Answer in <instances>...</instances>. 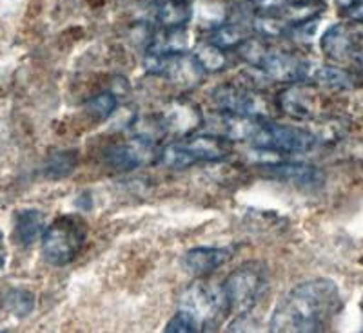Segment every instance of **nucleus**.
I'll use <instances>...</instances> for the list:
<instances>
[{
    "label": "nucleus",
    "mask_w": 363,
    "mask_h": 333,
    "mask_svg": "<svg viewBox=\"0 0 363 333\" xmlns=\"http://www.w3.org/2000/svg\"><path fill=\"white\" fill-rule=\"evenodd\" d=\"M336 4L340 6V8H343V9H347V8H351L352 4H356V2H358V0H335Z\"/></svg>",
    "instance_id": "c85d7f7f"
},
{
    "label": "nucleus",
    "mask_w": 363,
    "mask_h": 333,
    "mask_svg": "<svg viewBox=\"0 0 363 333\" xmlns=\"http://www.w3.org/2000/svg\"><path fill=\"white\" fill-rule=\"evenodd\" d=\"M354 49V37L349 25L335 24L327 29L322 37V51L330 60L342 62L352 54Z\"/></svg>",
    "instance_id": "2eb2a0df"
},
{
    "label": "nucleus",
    "mask_w": 363,
    "mask_h": 333,
    "mask_svg": "<svg viewBox=\"0 0 363 333\" xmlns=\"http://www.w3.org/2000/svg\"><path fill=\"white\" fill-rule=\"evenodd\" d=\"M116 105H118V100H116L115 93L106 90V93H100V95L87 100L86 111L93 119H96V122H104V119L111 118L113 112L116 111Z\"/></svg>",
    "instance_id": "5701e85b"
},
{
    "label": "nucleus",
    "mask_w": 363,
    "mask_h": 333,
    "mask_svg": "<svg viewBox=\"0 0 363 333\" xmlns=\"http://www.w3.org/2000/svg\"><path fill=\"white\" fill-rule=\"evenodd\" d=\"M213 102L216 107L223 112H233V115L244 116H258L265 118L269 111V103L262 95H258L251 87L240 86V83H223L216 87L213 93Z\"/></svg>",
    "instance_id": "423d86ee"
},
{
    "label": "nucleus",
    "mask_w": 363,
    "mask_h": 333,
    "mask_svg": "<svg viewBox=\"0 0 363 333\" xmlns=\"http://www.w3.org/2000/svg\"><path fill=\"white\" fill-rule=\"evenodd\" d=\"M180 310L191 313L199 321L200 328L215 326L220 319H223V313H227L222 286L218 288V286H213L203 281L193 283L189 288L182 292Z\"/></svg>",
    "instance_id": "39448f33"
},
{
    "label": "nucleus",
    "mask_w": 363,
    "mask_h": 333,
    "mask_svg": "<svg viewBox=\"0 0 363 333\" xmlns=\"http://www.w3.org/2000/svg\"><path fill=\"white\" fill-rule=\"evenodd\" d=\"M316 136L306 129L293 127V125H278L262 119L260 127L252 136L251 144L256 148H269L284 154L309 153L316 145Z\"/></svg>",
    "instance_id": "20e7f679"
},
{
    "label": "nucleus",
    "mask_w": 363,
    "mask_h": 333,
    "mask_svg": "<svg viewBox=\"0 0 363 333\" xmlns=\"http://www.w3.org/2000/svg\"><path fill=\"white\" fill-rule=\"evenodd\" d=\"M231 259V252L225 248L199 247L187 252L182 259L184 270L193 277H206Z\"/></svg>",
    "instance_id": "9b49d317"
},
{
    "label": "nucleus",
    "mask_w": 363,
    "mask_h": 333,
    "mask_svg": "<svg viewBox=\"0 0 363 333\" xmlns=\"http://www.w3.org/2000/svg\"><path fill=\"white\" fill-rule=\"evenodd\" d=\"M158 156L155 141L136 136L135 140L124 144H113L104 151V161L115 170H133Z\"/></svg>",
    "instance_id": "0eeeda50"
},
{
    "label": "nucleus",
    "mask_w": 363,
    "mask_h": 333,
    "mask_svg": "<svg viewBox=\"0 0 363 333\" xmlns=\"http://www.w3.org/2000/svg\"><path fill=\"white\" fill-rule=\"evenodd\" d=\"M45 218L40 210L24 209L15 214V226H13V238L21 247H31L44 235Z\"/></svg>",
    "instance_id": "f8f14e48"
},
{
    "label": "nucleus",
    "mask_w": 363,
    "mask_h": 333,
    "mask_svg": "<svg viewBox=\"0 0 363 333\" xmlns=\"http://www.w3.org/2000/svg\"><path fill=\"white\" fill-rule=\"evenodd\" d=\"M342 308L340 290L329 279H313L298 284L278 303L272 313L271 332H323Z\"/></svg>",
    "instance_id": "f257e3e1"
},
{
    "label": "nucleus",
    "mask_w": 363,
    "mask_h": 333,
    "mask_svg": "<svg viewBox=\"0 0 363 333\" xmlns=\"http://www.w3.org/2000/svg\"><path fill=\"white\" fill-rule=\"evenodd\" d=\"M362 264H363V257H362Z\"/></svg>",
    "instance_id": "2f4dec72"
},
{
    "label": "nucleus",
    "mask_w": 363,
    "mask_h": 333,
    "mask_svg": "<svg viewBox=\"0 0 363 333\" xmlns=\"http://www.w3.org/2000/svg\"><path fill=\"white\" fill-rule=\"evenodd\" d=\"M278 105L285 115L298 119H309L316 111V95L307 82H294L278 95Z\"/></svg>",
    "instance_id": "9d476101"
},
{
    "label": "nucleus",
    "mask_w": 363,
    "mask_h": 333,
    "mask_svg": "<svg viewBox=\"0 0 363 333\" xmlns=\"http://www.w3.org/2000/svg\"><path fill=\"white\" fill-rule=\"evenodd\" d=\"M199 321L194 319L191 313H187L186 310H178L173 317L169 319L167 326H165V332L167 333H193L200 332Z\"/></svg>",
    "instance_id": "a878e982"
},
{
    "label": "nucleus",
    "mask_w": 363,
    "mask_h": 333,
    "mask_svg": "<svg viewBox=\"0 0 363 333\" xmlns=\"http://www.w3.org/2000/svg\"><path fill=\"white\" fill-rule=\"evenodd\" d=\"M306 82L336 90H347L356 86V78L349 71L342 69V67L322 66V64L313 62H309V66H307Z\"/></svg>",
    "instance_id": "4468645a"
},
{
    "label": "nucleus",
    "mask_w": 363,
    "mask_h": 333,
    "mask_svg": "<svg viewBox=\"0 0 363 333\" xmlns=\"http://www.w3.org/2000/svg\"><path fill=\"white\" fill-rule=\"evenodd\" d=\"M194 57H196V60H199L206 73H216V71H222L227 66V57L222 47L211 44V42L199 47Z\"/></svg>",
    "instance_id": "393cba45"
},
{
    "label": "nucleus",
    "mask_w": 363,
    "mask_h": 333,
    "mask_svg": "<svg viewBox=\"0 0 363 333\" xmlns=\"http://www.w3.org/2000/svg\"><path fill=\"white\" fill-rule=\"evenodd\" d=\"M162 125L165 134L173 132L178 136H186L196 131L203 124V115L199 105L189 100H173L162 109L160 115Z\"/></svg>",
    "instance_id": "1a4fd4ad"
},
{
    "label": "nucleus",
    "mask_w": 363,
    "mask_h": 333,
    "mask_svg": "<svg viewBox=\"0 0 363 333\" xmlns=\"http://www.w3.org/2000/svg\"><path fill=\"white\" fill-rule=\"evenodd\" d=\"M2 306H4L6 312H9L11 315L28 317L35 308V296L31 292H28V290H9L4 296Z\"/></svg>",
    "instance_id": "4be33fe9"
},
{
    "label": "nucleus",
    "mask_w": 363,
    "mask_h": 333,
    "mask_svg": "<svg viewBox=\"0 0 363 333\" xmlns=\"http://www.w3.org/2000/svg\"><path fill=\"white\" fill-rule=\"evenodd\" d=\"M269 286V271L264 263L251 261L236 268L222 284L225 297L227 313L238 317H249L252 310L264 299Z\"/></svg>",
    "instance_id": "f03ea898"
},
{
    "label": "nucleus",
    "mask_w": 363,
    "mask_h": 333,
    "mask_svg": "<svg viewBox=\"0 0 363 333\" xmlns=\"http://www.w3.org/2000/svg\"><path fill=\"white\" fill-rule=\"evenodd\" d=\"M264 174L277 181H284L298 189L314 190L320 189L325 181V176L318 167L307 163H287V161H274V163L262 165Z\"/></svg>",
    "instance_id": "6e6552de"
},
{
    "label": "nucleus",
    "mask_w": 363,
    "mask_h": 333,
    "mask_svg": "<svg viewBox=\"0 0 363 333\" xmlns=\"http://www.w3.org/2000/svg\"><path fill=\"white\" fill-rule=\"evenodd\" d=\"M6 248H4V245L0 243V271H2V268L6 267Z\"/></svg>",
    "instance_id": "c756f323"
},
{
    "label": "nucleus",
    "mask_w": 363,
    "mask_h": 333,
    "mask_svg": "<svg viewBox=\"0 0 363 333\" xmlns=\"http://www.w3.org/2000/svg\"><path fill=\"white\" fill-rule=\"evenodd\" d=\"M251 2L258 9L267 13V11H280V9H284L285 6L289 4L291 0H251Z\"/></svg>",
    "instance_id": "bb28decb"
},
{
    "label": "nucleus",
    "mask_w": 363,
    "mask_h": 333,
    "mask_svg": "<svg viewBox=\"0 0 363 333\" xmlns=\"http://www.w3.org/2000/svg\"><path fill=\"white\" fill-rule=\"evenodd\" d=\"M79 156L74 151H64V153L51 154L48 165H45V176L51 180H62L67 177L77 167Z\"/></svg>",
    "instance_id": "412c9836"
},
{
    "label": "nucleus",
    "mask_w": 363,
    "mask_h": 333,
    "mask_svg": "<svg viewBox=\"0 0 363 333\" xmlns=\"http://www.w3.org/2000/svg\"><path fill=\"white\" fill-rule=\"evenodd\" d=\"M189 49L187 28H164L149 40V49L155 53H186Z\"/></svg>",
    "instance_id": "dca6fc26"
},
{
    "label": "nucleus",
    "mask_w": 363,
    "mask_h": 333,
    "mask_svg": "<svg viewBox=\"0 0 363 333\" xmlns=\"http://www.w3.org/2000/svg\"><path fill=\"white\" fill-rule=\"evenodd\" d=\"M199 161H220L231 153V140L220 134H200L184 141Z\"/></svg>",
    "instance_id": "ddd939ff"
},
{
    "label": "nucleus",
    "mask_w": 363,
    "mask_h": 333,
    "mask_svg": "<svg viewBox=\"0 0 363 333\" xmlns=\"http://www.w3.org/2000/svg\"><path fill=\"white\" fill-rule=\"evenodd\" d=\"M157 18L164 28H184L193 18V6L189 0H162Z\"/></svg>",
    "instance_id": "f3484780"
},
{
    "label": "nucleus",
    "mask_w": 363,
    "mask_h": 333,
    "mask_svg": "<svg viewBox=\"0 0 363 333\" xmlns=\"http://www.w3.org/2000/svg\"><path fill=\"white\" fill-rule=\"evenodd\" d=\"M245 31L238 24H220L218 28L213 29L211 33V44L218 45L222 49H231L238 47L245 40Z\"/></svg>",
    "instance_id": "b1692460"
},
{
    "label": "nucleus",
    "mask_w": 363,
    "mask_h": 333,
    "mask_svg": "<svg viewBox=\"0 0 363 333\" xmlns=\"http://www.w3.org/2000/svg\"><path fill=\"white\" fill-rule=\"evenodd\" d=\"M252 28L262 38H280L289 33L293 25L285 21L284 15H277V11H264L252 22Z\"/></svg>",
    "instance_id": "6ab92c4d"
},
{
    "label": "nucleus",
    "mask_w": 363,
    "mask_h": 333,
    "mask_svg": "<svg viewBox=\"0 0 363 333\" xmlns=\"http://www.w3.org/2000/svg\"><path fill=\"white\" fill-rule=\"evenodd\" d=\"M323 8H325V4L322 0H296V2H289L285 6L281 15L293 28H296V25L306 24V22L316 21Z\"/></svg>",
    "instance_id": "a211bd4d"
},
{
    "label": "nucleus",
    "mask_w": 363,
    "mask_h": 333,
    "mask_svg": "<svg viewBox=\"0 0 363 333\" xmlns=\"http://www.w3.org/2000/svg\"><path fill=\"white\" fill-rule=\"evenodd\" d=\"M87 239V225L79 216L55 219L42 235V254L53 267H66L82 252Z\"/></svg>",
    "instance_id": "7ed1b4c3"
},
{
    "label": "nucleus",
    "mask_w": 363,
    "mask_h": 333,
    "mask_svg": "<svg viewBox=\"0 0 363 333\" xmlns=\"http://www.w3.org/2000/svg\"><path fill=\"white\" fill-rule=\"evenodd\" d=\"M158 160L165 165V167H169L173 170H184L191 165L199 163V160L194 158V154L191 153L189 148L186 147L184 141H178V144H171L167 147H164L158 153Z\"/></svg>",
    "instance_id": "aec40b11"
},
{
    "label": "nucleus",
    "mask_w": 363,
    "mask_h": 333,
    "mask_svg": "<svg viewBox=\"0 0 363 333\" xmlns=\"http://www.w3.org/2000/svg\"><path fill=\"white\" fill-rule=\"evenodd\" d=\"M347 15L349 18L356 22H363V0H358L356 4H352L351 8H347Z\"/></svg>",
    "instance_id": "cd10ccee"
},
{
    "label": "nucleus",
    "mask_w": 363,
    "mask_h": 333,
    "mask_svg": "<svg viewBox=\"0 0 363 333\" xmlns=\"http://www.w3.org/2000/svg\"><path fill=\"white\" fill-rule=\"evenodd\" d=\"M358 64H359V67L363 69V49H359V53H358Z\"/></svg>",
    "instance_id": "7c9ffc66"
}]
</instances>
